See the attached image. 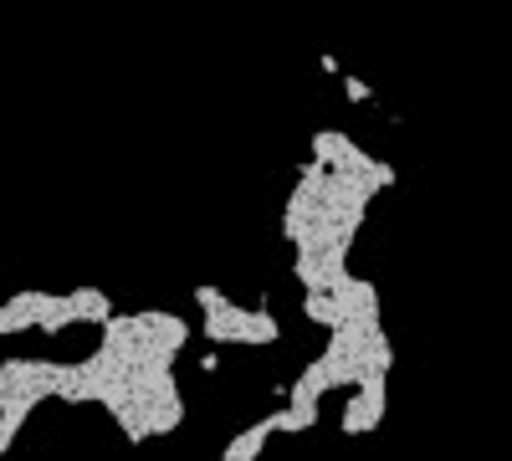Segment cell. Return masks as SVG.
Listing matches in <instances>:
<instances>
[{"label": "cell", "mask_w": 512, "mask_h": 461, "mask_svg": "<svg viewBox=\"0 0 512 461\" xmlns=\"http://www.w3.org/2000/svg\"><path fill=\"white\" fill-rule=\"evenodd\" d=\"M277 436V426H272V415H262V421H251L246 431H236L231 441H226V451H221V461H256L262 456V446Z\"/></svg>", "instance_id": "3"}, {"label": "cell", "mask_w": 512, "mask_h": 461, "mask_svg": "<svg viewBox=\"0 0 512 461\" xmlns=\"http://www.w3.org/2000/svg\"><path fill=\"white\" fill-rule=\"evenodd\" d=\"M67 303H72V318L77 323H98L103 328L113 318V298H108V292H98V287H72Z\"/></svg>", "instance_id": "4"}, {"label": "cell", "mask_w": 512, "mask_h": 461, "mask_svg": "<svg viewBox=\"0 0 512 461\" xmlns=\"http://www.w3.org/2000/svg\"><path fill=\"white\" fill-rule=\"evenodd\" d=\"M272 426H277L282 436L313 431V426H318V400H287L282 410H272Z\"/></svg>", "instance_id": "5"}, {"label": "cell", "mask_w": 512, "mask_h": 461, "mask_svg": "<svg viewBox=\"0 0 512 461\" xmlns=\"http://www.w3.org/2000/svg\"><path fill=\"white\" fill-rule=\"evenodd\" d=\"M384 385H390V374L384 369H374V374H364V380L354 385V400L344 405V436H364V431H379V421H384Z\"/></svg>", "instance_id": "2"}, {"label": "cell", "mask_w": 512, "mask_h": 461, "mask_svg": "<svg viewBox=\"0 0 512 461\" xmlns=\"http://www.w3.org/2000/svg\"><path fill=\"white\" fill-rule=\"evenodd\" d=\"M303 318L308 323H318V328H338V323H344V308H338L333 303V292H303Z\"/></svg>", "instance_id": "6"}, {"label": "cell", "mask_w": 512, "mask_h": 461, "mask_svg": "<svg viewBox=\"0 0 512 461\" xmlns=\"http://www.w3.org/2000/svg\"><path fill=\"white\" fill-rule=\"evenodd\" d=\"M195 303L205 313V339L210 344H246V349H267L282 339V323L272 318V308H241L231 303L221 287L200 282L195 287Z\"/></svg>", "instance_id": "1"}, {"label": "cell", "mask_w": 512, "mask_h": 461, "mask_svg": "<svg viewBox=\"0 0 512 461\" xmlns=\"http://www.w3.org/2000/svg\"><path fill=\"white\" fill-rule=\"evenodd\" d=\"M344 93H349V103H369V88L359 77H344Z\"/></svg>", "instance_id": "7"}]
</instances>
